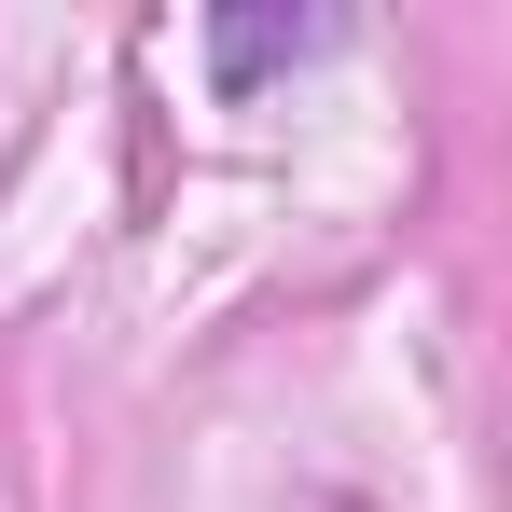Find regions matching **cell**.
<instances>
[{"instance_id":"6da1fadb","label":"cell","mask_w":512,"mask_h":512,"mask_svg":"<svg viewBox=\"0 0 512 512\" xmlns=\"http://www.w3.org/2000/svg\"><path fill=\"white\" fill-rule=\"evenodd\" d=\"M305 42H319V14H291V28H277V14H222V42H208V56H222V84H263V70H277V56H305Z\"/></svg>"}]
</instances>
